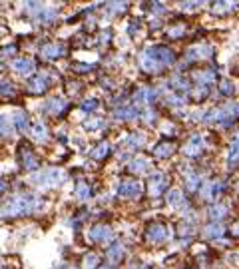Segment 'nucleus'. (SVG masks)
Returning a JSON list of instances; mask_svg holds the SVG:
<instances>
[{
    "label": "nucleus",
    "instance_id": "15",
    "mask_svg": "<svg viewBox=\"0 0 239 269\" xmlns=\"http://www.w3.org/2000/svg\"><path fill=\"white\" fill-rule=\"evenodd\" d=\"M40 54H42L44 58L54 60V58L64 56V54H66V50H64V46H62V44H44V46L40 48Z\"/></svg>",
    "mask_w": 239,
    "mask_h": 269
},
{
    "label": "nucleus",
    "instance_id": "7",
    "mask_svg": "<svg viewBox=\"0 0 239 269\" xmlns=\"http://www.w3.org/2000/svg\"><path fill=\"white\" fill-rule=\"evenodd\" d=\"M145 239L149 244H164L167 239V229L162 223H149L145 229Z\"/></svg>",
    "mask_w": 239,
    "mask_h": 269
},
{
    "label": "nucleus",
    "instance_id": "11",
    "mask_svg": "<svg viewBox=\"0 0 239 269\" xmlns=\"http://www.w3.org/2000/svg\"><path fill=\"white\" fill-rule=\"evenodd\" d=\"M66 108H68V102L64 100V98H50L46 104H44V112L46 114H50V116H58V114H62V112H66Z\"/></svg>",
    "mask_w": 239,
    "mask_h": 269
},
{
    "label": "nucleus",
    "instance_id": "44",
    "mask_svg": "<svg viewBox=\"0 0 239 269\" xmlns=\"http://www.w3.org/2000/svg\"><path fill=\"white\" fill-rule=\"evenodd\" d=\"M237 190H239V184H237Z\"/></svg>",
    "mask_w": 239,
    "mask_h": 269
},
{
    "label": "nucleus",
    "instance_id": "27",
    "mask_svg": "<svg viewBox=\"0 0 239 269\" xmlns=\"http://www.w3.org/2000/svg\"><path fill=\"white\" fill-rule=\"evenodd\" d=\"M184 179H186V184H188V190H190V192H195L197 186L201 184V177H199V173H195V171H188Z\"/></svg>",
    "mask_w": 239,
    "mask_h": 269
},
{
    "label": "nucleus",
    "instance_id": "10",
    "mask_svg": "<svg viewBox=\"0 0 239 269\" xmlns=\"http://www.w3.org/2000/svg\"><path fill=\"white\" fill-rule=\"evenodd\" d=\"M48 86H50L48 76L40 74V76H36V78H32V80L28 82V92L30 94H44L46 90H48Z\"/></svg>",
    "mask_w": 239,
    "mask_h": 269
},
{
    "label": "nucleus",
    "instance_id": "18",
    "mask_svg": "<svg viewBox=\"0 0 239 269\" xmlns=\"http://www.w3.org/2000/svg\"><path fill=\"white\" fill-rule=\"evenodd\" d=\"M173 144L171 142H162V144H158L154 149H152V154L156 156V158H160V160H164V158H169L171 154H173Z\"/></svg>",
    "mask_w": 239,
    "mask_h": 269
},
{
    "label": "nucleus",
    "instance_id": "43",
    "mask_svg": "<svg viewBox=\"0 0 239 269\" xmlns=\"http://www.w3.org/2000/svg\"><path fill=\"white\" fill-rule=\"evenodd\" d=\"M98 269H114V267H110V265H102V267H98Z\"/></svg>",
    "mask_w": 239,
    "mask_h": 269
},
{
    "label": "nucleus",
    "instance_id": "26",
    "mask_svg": "<svg viewBox=\"0 0 239 269\" xmlns=\"http://www.w3.org/2000/svg\"><path fill=\"white\" fill-rule=\"evenodd\" d=\"M143 144H145V136L142 132H134V134H130L126 138V146L128 147H142Z\"/></svg>",
    "mask_w": 239,
    "mask_h": 269
},
{
    "label": "nucleus",
    "instance_id": "8",
    "mask_svg": "<svg viewBox=\"0 0 239 269\" xmlns=\"http://www.w3.org/2000/svg\"><path fill=\"white\" fill-rule=\"evenodd\" d=\"M140 194H142V186L138 179H124L118 186V196L122 197H140Z\"/></svg>",
    "mask_w": 239,
    "mask_h": 269
},
{
    "label": "nucleus",
    "instance_id": "12",
    "mask_svg": "<svg viewBox=\"0 0 239 269\" xmlns=\"http://www.w3.org/2000/svg\"><path fill=\"white\" fill-rule=\"evenodd\" d=\"M114 118L116 120H124V122H130V120L140 118V110L136 106H122L114 110Z\"/></svg>",
    "mask_w": 239,
    "mask_h": 269
},
{
    "label": "nucleus",
    "instance_id": "38",
    "mask_svg": "<svg viewBox=\"0 0 239 269\" xmlns=\"http://www.w3.org/2000/svg\"><path fill=\"white\" fill-rule=\"evenodd\" d=\"M98 106H100V104H98V100H94V98H92V100H86V102L82 104V110H84V112H94Z\"/></svg>",
    "mask_w": 239,
    "mask_h": 269
},
{
    "label": "nucleus",
    "instance_id": "36",
    "mask_svg": "<svg viewBox=\"0 0 239 269\" xmlns=\"http://www.w3.org/2000/svg\"><path fill=\"white\" fill-rule=\"evenodd\" d=\"M219 92L223 96H233V84L231 82H221L219 84Z\"/></svg>",
    "mask_w": 239,
    "mask_h": 269
},
{
    "label": "nucleus",
    "instance_id": "2",
    "mask_svg": "<svg viewBox=\"0 0 239 269\" xmlns=\"http://www.w3.org/2000/svg\"><path fill=\"white\" fill-rule=\"evenodd\" d=\"M42 205V199L32 196V194H20L16 197H12L6 205H4V220L6 218H16V216H24V214H30L34 212V209H38Z\"/></svg>",
    "mask_w": 239,
    "mask_h": 269
},
{
    "label": "nucleus",
    "instance_id": "35",
    "mask_svg": "<svg viewBox=\"0 0 239 269\" xmlns=\"http://www.w3.org/2000/svg\"><path fill=\"white\" fill-rule=\"evenodd\" d=\"M38 16H40V20H42L44 24H48V22H52V20L56 18V12H54V10H46V8H44Z\"/></svg>",
    "mask_w": 239,
    "mask_h": 269
},
{
    "label": "nucleus",
    "instance_id": "31",
    "mask_svg": "<svg viewBox=\"0 0 239 269\" xmlns=\"http://www.w3.org/2000/svg\"><path fill=\"white\" fill-rule=\"evenodd\" d=\"M108 152H110V144H100V147H98V149H94V152L90 154V156H92L94 160H102V158H106V156H108Z\"/></svg>",
    "mask_w": 239,
    "mask_h": 269
},
{
    "label": "nucleus",
    "instance_id": "23",
    "mask_svg": "<svg viewBox=\"0 0 239 269\" xmlns=\"http://www.w3.org/2000/svg\"><path fill=\"white\" fill-rule=\"evenodd\" d=\"M195 80H197V86H209L214 80H215V72L214 70H201V72H197L195 74Z\"/></svg>",
    "mask_w": 239,
    "mask_h": 269
},
{
    "label": "nucleus",
    "instance_id": "30",
    "mask_svg": "<svg viewBox=\"0 0 239 269\" xmlns=\"http://www.w3.org/2000/svg\"><path fill=\"white\" fill-rule=\"evenodd\" d=\"M14 122H16V128H18L20 132H26V130H28V118H26L24 112H16V114H14Z\"/></svg>",
    "mask_w": 239,
    "mask_h": 269
},
{
    "label": "nucleus",
    "instance_id": "39",
    "mask_svg": "<svg viewBox=\"0 0 239 269\" xmlns=\"http://www.w3.org/2000/svg\"><path fill=\"white\" fill-rule=\"evenodd\" d=\"M231 8H235V6H233V4H223V2H217V4L214 6V12H215V14H223V12L231 10Z\"/></svg>",
    "mask_w": 239,
    "mask_h": 269
},
{
    "label": "nucleus",
    "instance_id": "33",
    "mask_svg": "<svg viewBox=\"0 0 239 269\" xmlns=\"http://www.w3.org/2000/svg\"><path fill=\"white\" fill-rule=\"evenodd\" d=\"M191 96H193V100H203L207 96V86H195L191 90Z\"/></svg>",
    "mask_w": 239,
    "mask_h": 269
},
{
    "label": "nucleus",
    "instance_id": "13",
    "mask_svg": "<svg viewBox=\"0 0 239 269\" xmlns=\"http://www.w3.org/2000/svg\"><path fill=\"white\" fill-rule=\"evenodd\" d=\"M12 70L18 72L20 76H28L30 72L34 70V62L30 58H18V60H14V62H12Z\"/></svg>",
    "mask_w": 239,
    "mask_h": 269
},
{
    "label": "nucleus",
    "instance_id": "14",
    "mask_svg": "<svg viewBox=\"0 0 239 269\" xmlns=\"http://www.w3.org/2000/svg\"><path fill=\"white\" fill-rule=\"evenodd\" d=\"M214 54V50H212V46H195V48H191L190 52H188V62H193V60H205V58H209Z\"/></svg>",
    "mask_w": 239,
    "mask_h": 269
},
{
    "label": "nucleus",
    "instance_id": "32",
    "mask_svg": "<svg viewBox=\"0 0 239 269\" xmlns=\"http://www.w3.org/2000/svg\"><path fill=\"white\" fill-rule=\"evenodd\" d=\"M223 233H225V227L219 223H212L207 227V235H212V237H221Z\"/></svg>",
    "mask_w": 239,
    "mask_h": 269
},
{
    "label": "nucleus",
    "instance_id": "28",
    "mask_svg": "<svg viewBox=\"0 0 239 269\" xmlns=\"http://www.w3.org/2000/svg\"><path fill=\"white\" fill-rule=\"evenodd\" d=\"M22 164H24V168H28V170L38 168V162H36V158L32 156V152H30V149H22Z\"/></svg>",
    "mask_w": 239,
    "mask_h": 269
},
{
    "label": "nucleus",
    "instance_id": "21",
    "mask_svg": "<svg viewBox=\"0 0 239 269\" xmlns=\"http://www.w3.org/2000/svg\"><path fill=\"white\" fill-rule=\"evenodd\" d=\"M227 168L235 170L239 168V142H233L229 147V158H227Z\"/></svg>",
    "mask_w": 239,
    "mask_h": 269
},
{
    "label": "nucleus",
    "instance_id": "20",
    "mask_svg": "<svg viewBox=\"0 0 239 269\" xmlns=\"http://www.w3.org/2000/svg\"><path fill=\"white\" fill-rule=\"evenodd\" d=\"M154 100H156V92L152 88H142L136 92V102L140 104H152Z\"/></svg>",
    "mask_w": 239,
    "mask_h": 269
},
{
    "label": "nucleus",
    "instance_id": "9",
    "mask_svg": "<svg viewBox=\"0 0 239 269\" xmlns=\"http://www.w3.org/2000/svg\"><path fill=\"white\" fill-rule=\"evenodd\" d=\"M201 152H203V138L201 136H191L190 142L184 147V154L188 158H197V156H201Z\"/></svg>",
    "mask_w": 239,
    "mask_h": 269
},
{
    "label": "nucleus",
    "instance_id": "16",
    "mask_svg": "<svg viewBox=\"0 0 239 269\" xmlns=\"http://www.w3.org/2000/svg\"><path fill=\"white\" fill-rule=\"evenodd\" d=\"M167 205H171V207H175V209H184V207H188V201H186V196L179 192V190H171L169 194H167Z\"/></svg>",
    "mask_w": 239,
    "mask_h": 269
},
{
    "label": "nucleus",
    "instance_id": "24",
    "mask_svg": "<svg viewBox=\"0 0 239 269\" xmlns=\"http://www.w3.org/2000/svg\"><path fill=\"white\" fill-rule=\"evenodd\" d=\"M76 197L78 199H82V201H86V199H90L92 197V188H90L86 182H78V186H76Z\"/></svg>",
    "mask_w": 239,
    "mask_h": 269
},
{
    "label": "nucleus",
    "instance_id": "34",
    "mask_svg": "<svg viewBox=\"0 0 239 269\" xmlns=\"http://www.w3.org/2000/svg\"><path fill=\"white\" fill-rule=\"evenodd\" d=\"M96 263H98V255H86L84 259V269H96Z\"/></svg>",
    "mask_w": 239,
    "mask_h": 269
},
{
    "label": "nucleus",
    "instance_id": "6",
    "mask_svg": "<svg viewBox=\"0 0 239 269\" xmlns=\"http://www.w3.org/2000/svg\"><path fill=\"white\" fill-rule=\"evenodd\" d=\"M88 237L92 239L94 244H112L114 242V231L108 225H94L90 229Z\"/></svg>",
    "mask_w": 239,
    "mask_h": 269
},
{
    "label": "nucleus",
    "instance_id": "22",
    "mask_svg": "<svg viewBox=\"0 0 239 269\" xmlns=\"http://www.w3.org/2000/svg\"><path fill=\"white\" fill-rule=\"evenodd\" d=\"M147 170H149V162L145 158H138V160L130 162V171L132 173H145Z\"/></svg>",
    "mask_w": 239,
    "mask_h": 269
},
{
    "label": "nucleus",
    "instance_id": "4",
    "mask_svg": "<svg viewBox=\"0 0 239 269\" xmlns=\"http://www.w3.org/2000/svg\"><path fill=\"white\" fill-rule=\"evenodd\" d=\"M237 118H239V104L229 102V104H223V106L215 108L212 114H207L205 122H217V124L227 128V126H231L235 122Z\"/></svg>",
    "mask_w": 239,
    "mask_h": 269
},
{
    "label": "nucleus",
    "instance_id": "41",
    "mask_svg": "<svg viewBox=\"0 0 239 269\" xmlns=\"http://www.w3.org/2000/svg\"><path fill=\"white\" fill-rule=\"evenodd\" d=\"M231 231H233V235H239V221H237V223L231 227Z\"/></svg>",
    "mask_w": 239,
    "mask_h": 269
},
{
    "label": "nucleus",
    "instance_id": "19",
    "mask_svg": "<svg viewBox=\"0 0 239 269\" xmlns=\"http://www.w3.org/2000/svg\"><path fill=\"white\" fill-rule=\"evenodd\" d=\"M122 257H124V245H122V242H114L108 247V259H110V263L122 261Z\"/></svg>",
    "mask_w": 239,
    "mask_h": 269
},
{
    "label": "nucleus",
    "instance_id": "17",
    "mask_svg": "<svg viewBox=\"0 0 239 269\" xmlns=\"http://www.w3.org/2000/svg\"><path fill=\"white\" fill-rule=\"evenodd\" d=\"M221 190H223V184H221V182H207V184L201 188V197H203V199H214Z\"/></svg>",
    "mask_w": 239,
    "mask_h": 269
},
{
    "label": "nucleus",
    "instance_id": "3",
    "mask_svg": "<svg viewBox=\"0 0 239 269\" xmlns=\"http://www.w3.org/2000/svg\"><path fill=\"white\" fill-rule=\"evenodd\" d=\"M30 182L38 188H58L66 182V171L58 170V168H48V170H42L40 173L32 175Z\"/></svg>",
    "mask_w": 239,
    "mask_h": 269
},
{
    "label": "nucleus",
    "instance_id": "29",
    "mask_svg": "<svg viewBox=\"0 0 239 269\" xmlns=\"http://www.w3.org/2000/svg\"><path fill=\"white\" fill-rule=\"evenodd\" d=\"M32 136H34L38 142H46V140H48V130H46V126H44V124H34Z\"/></svg>",
    "mask_w": 239,
    "mask_h": 269
},
{
    "label": "nucleus",
    "instance_id": "42",
    "mask_svg": "<svg viewBox=\"0 0 239 269\" xmlns=\"http://www.w3.org/2000/svg\"><path fill=\"white\" fill-rule=\"evenodd\" d=\"M58 269H78V267H72V265H62V267H58Z\"/></svg>",
    "mask_w": 239,
    "mask_h": 269
},
{
    "label": "nucleus",
    "instance_id": "25",
    "mask_svg": "<svg viewBox=\"0 0 239 269\" xmlns=\"http://www.w3.org/2000/svg\"><path fill=\"white\" fill-rule=\"evenodd\" d=\"M227 214H229V212H227V205H223V203H217V205H214L212 209H209V218H212L214 221L223 220Z\"/></svg>",
    "mask_w": 239,
    "mask_h": 269
},
{
    "label": "nucleus",
    "instance_id": "1",
    "mask_svg": "<svg viewBox=\"0 0 239 269\" xmlns=\"http://www.w3.org/2000/svg\"><path fill=\"white\" fill-rule=\"evenodd\" d=\"M173 60H175V54L169 48L152 46V48H145L142 52L140 64H142V70L147 74H160L162 70H166L167 66L173 64Z\"/></svg>",
    "mask_w": 239,
    "mask_h": 269
},
{
    "label": "nucleus",
    "instance_id": "40",
    "mask_svg": "<svg viewBox=\"0 0 239 269\" xmlns=\"http://www.w3.org/2000/svg\"><path fill=\"white\" fill-rule=\"evenodd\" d=\"M86 128H92V130H96V128H104V120H90V122H86Z\"/></svg>",
    "mask_w": 239,
    "mask_h": 269
},
{
    "label": "nucleus",
    "instance_id": "37",
    "mask_svg": "<svg viewBox=\"0 0 239 269\" xmlns=\"http://www.w3.org/2000/svg\"><path fill=\"white\" fill-rule=\"evenodd\" d=\"M184 32H186V26H182V24H179V26H173V28H169L167 36H171V38H179V36H182Z\"/></svg>",
    "mask_w": 239,
    "mask_h": 269
},
{
    "label": "nucleus",
    "instance_id": "5",
    "mask_svg": "<svg viewBox=\"0 0 239 269\" xmlns=\"http://www.w3.org/2000/svg\"><path fill=\"white\" fill-rule=\"evenodd\" d=\"M167 184H169V179H167L166 173H162V171L152 173V175H149V184H147V192H149V196H152V197L162 196L164 190L167 188Z\"/></svg>",
    "mask_w": 239,
    "mask_h": 269
}]
</instances>
